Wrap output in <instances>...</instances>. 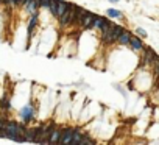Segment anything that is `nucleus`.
I'll return each mask as SVG.
<instances>
[{
    "label": "nucleus",
    "mask_w": 159,
    "mask_h": 145,
    "mask_svg": "<svg viewBox=\"0 0 159 145\" xmlns=\"http://www.w3.org/2000/svg\"><path fill=\"white\" fill-rule=\"evenodd\" d=\"M0 108H2V111H10L11 109V102H10L8 95L2 97V100H0Z\"/></svg>",
    "instance_id": "obj_8"
},
{
    "label": "nucleus",
    "mask_w": 159,
    "mask_h": 145,
    "mask_svg": "<svg viewBox=\"0 0 159 145\" xmlns=\"http://www.w3.org/2000/svg\"><path fill=\"white\" fill-rule=\"evenodd\" d=\"M49 5H50V0H39V6H42V8H49Z\"/></svg>",
    "instance_id": "obj_16"
},
{
    "label": "nucleus",
    "mask_w": 159,
    "mask_h": 145,
    "mask_svg": "<svg viewBox=\"0 0 159 145\" xmlns=\"http://www.w3.org/2000/svg\"><path fill=\"white\" fill-rule=\"evenodd\" d=\"M129 45L134 48V50H141V48L144 47V45H142V41H141L139 38H136V36H131V39H129Z\"/></svg>",
    "instance_id": "obj_7"
},
{
    "label": "nucleus",
    "mask_w": 159,
    "mask_h": 145,
    "mask_svg": "<svg viewBox=\"0 0 159 145\" xmlns=\"http://www.w3.org/2000/svg\"><path fill=\"white\" fill-rule=\"evenodd\" d=\"M86 143H94L92 140H90L89 137H86V136H83V139L80 140V145H86Z\"/></svg>",
    "instance_id": "obj_17"
},
{
    "label": "nucleus",
    "mask_w": 159,
    "mask_h": 145,
    "mask_svg": "<svg viewBox=\"0 0 159 145\" xmlns=\"http://www.w3.org/2000/svg\"><path fill=\"white\" fill-rule=\"evenodd\" d=\"M105 22H108L105 17H101V16H95V19H94V22H92V28H101Z\"/></svg>",
    "instance_id": "obj_10"
},
{
    "label": "nucleus",
    "mask_w": 159,
    "mask_h": 145,
    "mask_svg": "<svg viewBox=\"0 0 159 145\" xmlns=\"http://www.w3.org/2000/svg\"><path fill=\"white\" fill-rule=\"evenodd\" d=\"M34 114H36V111H34V108L31 106V105H28V106H25L24 109H20V117L25 120L24 123H28L30 120L34 117Z\"/></svg>",
    "instance_id": "obj_1"
},
{
    "label": "nucleus",
    "mask_w": 159,
    "mask_h": 145,
    "mask_svg": "<svg viewBox=\"0 0 159 145\" xmlns=\"http://www.w3.org/2000/svg\"><path fill=\"white\" fill-rule=\"evenodd\" d=\"M56 2H58V6H56V17H59V16H62L67 10H69L70 3L64 2V0H56Z\"/></svg>",
    "instance_id": "obj_4"
},
{
    "label": "nucleus",
    "mask_w": 159,
    "mask_h": 145,
    "mask_svg": "<svg viewBox=\"0 0 159 145\" xmlns=\"http://www.w3.org/2000/svg\"><path fill=\"white\" fill-rule=\"evenodd\" d=\"M144 61L145 62H154L156 61V53L151 50V48H147L144 53Z\"/></svg>",
    "instance_id": "obj_6"
},
{
    "label": "nucleus",
    "mask_w": 159,
    "mask_h": 145,
    "mask_svg": "<svg viewBox=\"0 0 159 145\" xmlns=\"http://www.w3.org/2000/svg\"><path fill=\"white\" fill-rule=\"evenodd\" d=\"M25 2H27V0H16V2H14V5L20 6V5H25Z\"/></svg>",
    "instance_id": "obj_18"
},
{
    "label": "nucleus",
    "mask_w": 159,
    "mask_h": 145,
    "mask_svg": "<svg viewBox=\"0 0 159 145\" xmlns=\"http://www.w3.org/2000/svg\"><path fill=\"white\" fill-rule=\"evenodd\" d=\"M56 6H58V2H56V0H50L49 10L52 11V14H53V16H56Z\"/></svg>",
    "instance_id": "obj_14"
},
{
    "label": "nucleus",
    "mask_w": 159,
    "mask_h": 145,
    "mask_svg": "<svg viewBox=\"0 0 159 145\" xmlns=\"http://www.w3.org/2000/svg\"><path fill=\"white\" fill-rule=\"evenodd\" d=\"M84 134H81L80 131H74V136H72V142L70 143H80V140L83 139Z\"/></svg>",
    "instance_id": "obj_12"
},
{
    "label": "nucleus",
    "mask_w": 159,
    "mask_h": 145,
    "mask_svg": "<svg viewBox=\"0 0 159 145\" xmlns=\"http://www.w3.org/2000/svg\"><path fill=\"white\" fill-rule=\"evenodd\" d=\"M94 19H95V14H92V13H86V16L83 17V20H81V25L84 27V28H92V22H94Z\"/></svg>",
    "instance_id": "obj_3"
},
{
    "label": "nucleus",
    "mask_w": 159,
    "mask_h": 145,
    "mask_svg": "<svg viewBox=\"0 0 159 145\" xmlns=\"http://www.w3.org/2000/svg\"><path fill=\"white\" fill-rule=\"evenodd\" d=\"M108 16L109 17H122V13L116 11V10H108Z\"/></svg>",
    "instance_id": "obj_15"
},
{
    "label": "nucleus",
    "mask_w": 159,
    "mask_h": 145,
    "mask_svg": "<svg viewBox=\"0 0 159 145\" xmlns=\"http://www.w3.org/2000/svg\"><path fill=\"white\" fill-rule=\"evenodd\" d=\"M129 39H131V33L123 30V33H122V34H120V38H119V42L126 45V44H129Z\"/></svg>",
    "instance_id": "obj_11"
},
{
    "label": "nucleus",
    "mask_w": 159,
    "mask_h": 145,
    "mask_svg": "<svg viewBox=\"0 0 159 145\" xmlns=\"http://www.w3.org/2000/svg\"><path fill=\"white\" fill-rule=\"evenodd\" d=\"M36 25H38V14H31V19H30V23H28V38H31L33 28Z\"/></svg>",
    "instance_id": "obj_9"
},
{
    "label": "nucleus",
    "mask_w": 159,
    "mask_h": 145,
    "mask_svg": "<svg viewBox=\"0 0 159 145\" xmlns=\"http://www.w3.org/2000/svg\"><path fill=\"white\" fill-rule=\"evenodd\" d=\"M137 33H139L141 36H147V33H145V31H144L142 28H137Z\"/></svg>",
    "instance_id": "obj_19"
},
{
    "label": "nucleus",
    "mask_w": 159,
    "mask_h": 145,
    "mask_svg": "<svg viewBox=\"0 0 159 145\" xmlns=\"http://www.w3.org/2000/svg\"><path fill=\"white\" fill-rule=\"evenodd\" d=\"M61 139V131L59 130H52L49 136V143H58Z\"/></svg>",
    "instance_id": "obj_5"
},
{
    "label": "nucleus",
    "mask_w": 159,
    "mask_h": 145,
    "mask_svg": "<svg viewBox=\"0 0 159 145\" xmlns=\"http://www.w3.org/2000/svg\"><path fill=\"white\" fill-rule=\"evenodd\" d=\"M72 136H74V130L72 128H66L64 131H61V143H70L72 142Z\"/></svg>",
    "instance_id": "obj_2"
},
{
    "label": "nucleus",
    "mask_w": 159,
    "mask_h": 145,
    "mask_svg": "<svg viewBox=\"0 0 159 145\" xmlns=\"http://www.w3.org/2000/svg\"><path fill=\"white\" fill-rule=\"evenodd\" d=\"M111 2H114V3H116V2H119V0H111Z\"/></svg>",
    "instance_id": "obj_20"
},
{
    "label": "nucleus",
    "mask_w": 159,
    "mask_h": 145,
    "mask_svg": "<svg viewBox=\"0 0 159 145\" xmlns=\"http://www.w3.org/2000/svg\"><path fill=\"white\" fill-rule=\"evenodd\" d=\"M86 13H87V11H84V10L78 8V13H77V19H75V20H77L78 23H81V20H83V17L86 16Z\"/></svg>",
    "instance_id": "obj_13"
}]
</instances>
